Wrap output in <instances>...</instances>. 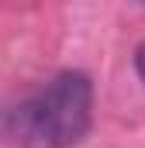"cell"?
Masks as SVG:
<instances>
[{
    "mask_svg": "<svg viewBox=\"0 0 145 148\" xmlns=\"http://www.w3.org/2000/svg\"><path fill=\"white\" fill-rule=\"evenodd\" d=\"M90 79L83 73H59L14 110V138L24 148H69L90 131Z\"/></svg>",
    "mask_w": 145,
    "mask_h": 148,
    "instance_id": "1",
    "label": "cell"
},
{
    "mask_svg": "<svg viewBox=\"0 0 145 148\" xmlns=\"http://www.w3.org/2000/svg\"><path fill=\"white\" fill-rule=\"evenodd\" d=\"M135 69H138V76L145 79V41L135 48Z\"/></svg>",
    "mask_w": 145,
    "mask_h": 148,
    "instance_id": "2",
    "label": "cell"
}]
</instances>
